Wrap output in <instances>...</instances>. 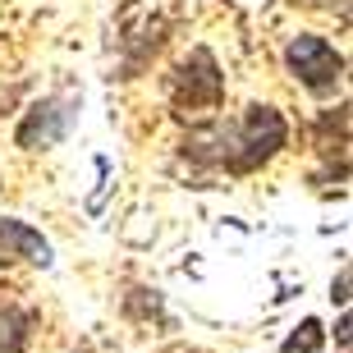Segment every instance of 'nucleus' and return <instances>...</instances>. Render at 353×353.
I'll return each instance as SVG.
<instances>
[{"label":"nucleus","instance_id":"obj_1","mask_svg":"<svg viewBox=\"0 0 353 353\" xmlns=\"http://www.w3.org/2000/svg\"><path fill=\"white\" fill-rule=\"evenodd\" d=\"M289 143V124L275 105H248L234 129L221 124H202V129L183 133V157L197 165H225L230 174H252Z\"/></svg>","mask_w":353,"mask_h":353},{"label":"nucleus","instance_id":"obj_2","mask_svg":"<svg viewBox=\"0 0 353 353\" xmlns=\"http://www.w3.org/2000/svg\"><path fill=\"white\" fill-rule=\"evenodd\" d=\"M225 97V74L216 69L207 46L188 51V60H179V69L170 74V101L179 115H207L216 110Z\"/></svg>","mask_w":353,"mask_h":353},{"label":"nucleus","instance_id":"obj_3","mask_svg":"<svg viewBox=\"0 0 353 353\" xmlns=\"http://www.w3.org/2000/svg\"><path fill=\"white\" fill-rule=\"evenodd\" d=\"M285 69L316 97H326L344 83V55L326 37H312V32H299L285 46Z\"/></svg>","mask_w":353,"mask_h":353},{"label":"nucleus","instance_id":"obj_4","mask_svg":"<svg viewBox=\"0 0 353 353\" xmlns=\"http://www.w3.org/2000/svg\"><path fill=\"white\" fill-rule=\"evenodd\" d=\"M74 115H79V97H46V101H37L32 110H28V119L19 124V147H51L60 143L69 133V124H74Z\"/></svg>","mask_w":353,"mask_h":353},{"label":"nucleus","instance_id":"obj_5","mask_svg":"<svg viewBox=\"0 0 353 353\" xmlns=\"http://www.w3.org/2000/svg\"><path fill=\"white\" fill-rule=\"evenodd\" d=\"M0 248L10 252V257H23V262L32 266H51V243L41 239V230H32L28 221H14V216H5L0 221Z\"/></svg>","mask_w":353,"mask_h":353},{"label":"nucleus","instance_id":"obj_6","mask_svg":"<svg viewBox=\"0 0 353 353\" xmlns=\"http://www.w3.org/2000/svg\"><path fill=\"white\" fill-rule=\"evenodd\" d=\"M28 340H32V312L0 307V353H23Z\"/></svg>","mask_w":353,"mask_h":353},{"label":"nucleus","instance_id":"obj_7","mask_svg":"<svg viewBox=\"0 0 353 353\" xmlns=\"http://www.w3.org/2000/svg\"><path fill=\"white\" fill-rule=\"evenodd\" d=\"M321 344H326V330H321L316 316H307V321H303V326L280 344V353H321Z\"/></svg>","mask_w":353,"mask_h":353},{"label":"nucleus","instance_id":"obj_8","mask_svg":"<svg viewBox=\"0 0 353 353\" xmlns=\"http://www.w3.org/2000/svg\"><path fill=\"white\" fill-rule=\"evenodd\" d=\"M330 299L340 303V307H344V303H349V266H344V271H340V280L330 285Z\"/></svg>","mask_w":353,"mask_h":353},{"label":"nucleus","instance_id":"obj_9","mask_svg":"<svg viewBox=\"0 0 353 353\" xmlns=\"http://www.w3.org/2000/svg\"><path fill=\"white\" fill-rule=\"evenodd\" d=\"M340 349L349 353V316H340Z\"/></svg>","mask_w":353,"mask_h":353},{"label":"nucleus","instance_id":"obj_10","mask_svg":"<svg viewBox=\"0 0 353 353\" xmlns=\"http://www.w3.org/2000/svg\"><path fill=\"white\" fill-rule=\"evenodd\" d=\"M83 353H92V349H83Z\"/></svg>","mask_w":353,"mask_h":353}]
</instances>
